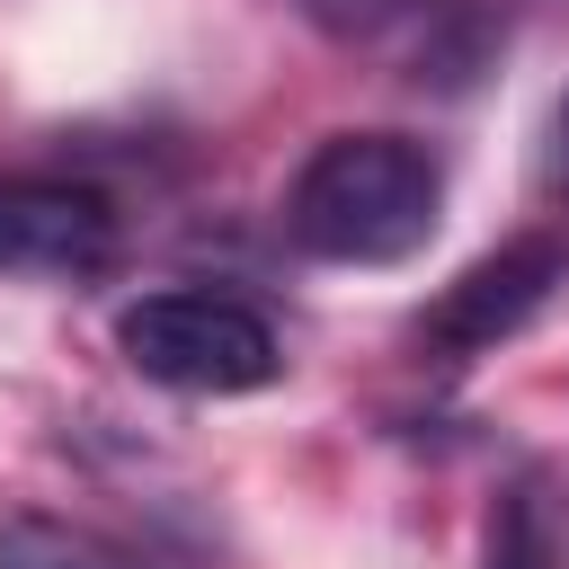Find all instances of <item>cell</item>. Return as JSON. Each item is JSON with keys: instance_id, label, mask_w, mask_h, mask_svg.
Instances as JSON below:
<instances>
[{"instance_id": "obj_1", "label": "cell", "mask_w": 569, "mask_h": 569, "mask_svg": "<svg viewBox=\"0 0 569 569\" xmlns=\"http://www.w3.org/2000/svg\"><path fill=\"white\" fill-rule=\"evenodd\" d=\"M436 213H445V169L418 133L391 124L311 142L284 187V240L329 267H400L436 240Z\"/></svg>"}, {"instance_id": "obj_4", "label": "cell", "mask_w": 569, "mask_h": 569, "mask_svg": "<svg viewBox=\"0 0 569 569\" xmlns=\"http://www.w3.org/2000/svg\"><path fill=\"white\" fill-rule=\"evenodd\" d=\"M560 284H569V231H525V240H507L498 258L462 267V276L436 293L427 347L453 356V365H462V356H489V347L516 338L533 311H551Z\"/></svg>"}, {"instance_id": "obj_8", "label": "cell", "mask_w": 569, "mask_h": 569, "mask_svg": "<svg viewBox=\"0 0 569 569\" xmlns=\"http://www.w3.org/2000/svg\"><path fill=\"white\" fill-rule=\"evenodd\" d=\"M542 187H551V196H569V89H560L551 133H542Z\"/></svg>"}, {"instance_id": "obj_3", "label": "cell", "mask_w": 569, "mask_h": 569, "mask_svg": "<svg viewBox=\"0 0 569 569\" xmlns=\"http://www.w3.org/2000/svg\"><path fill=\"white\" fill-rule=\"evenodd\" d=\"M124 249V222L98 187L44 178V169H0V276L27 284H89Z\"/></svg>"}, {"instance_id": "obj_5", "label": "cell", "mask_w": 569, "mask_h": 569, "mask_svg": "<svg viewBox=\"0 0 569 569\" xmlns=\"http://www.w3.org/2000/svg\"><path fill=\"white\" fill-rule=\"evenodd\" d=\"M480 569H569V551H560V516H551V489H542V480H516V489L489 507Z\"/></svg>"}, {"instance_id": "obj_6", "label": "cell", "mask_w": 569, "mask_h": 569, "mask_svg": "<svg viewBox=\"0 0 569 569\" xmlns=\"http://www.w3.org/2000/svg\"><path fill=\"white\" fill-rule=\"evenodd\" d=\"M0 569H133V560H124L116 542H98L89 525L9 507V516H0Z\"/></svg>"}, {"instance_id": "obj_2", "label": "cell", "mask_w": 569, "mask_h": 569, "mask_svg": "<svg viewBox=\"0 0 569 569\" xmlns=\"http://www.w3.org/2000/svg\"><path fill=\"white\" fill-rule=\"evenodd\" d=\"M116 347H124V365L142 382L196 391V400L267 391L284 373V347H276L267 311H249L240 293H213V284H160L142 302H124Z\"/></svg>"}, {"instance_id": "obj_7", "label": "cell", "mask_w": 569, "mask_h": 569, "mask_svg": "<svg viewBox=\"0 0 569 569\" xmlns=\"http://www.w3.org/2000/svg\"><path fill=\"white\" fill-rule=\"evenodd\" d=\"M293 9L320 18V27H338V36H391V27H418L445 0H293Z\"/></svg>"}]
</instances>
